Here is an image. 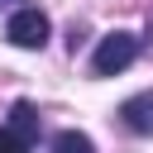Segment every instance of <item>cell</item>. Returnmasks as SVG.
<instances>
[{"instance_id": "6da1fadb", "label": "cell", "mask_w": 153, "mask_h": 153, "mask_svg": "<svg viewBox=\"0 0 153 153\" xmlns=\"http://www.w3.org/2000/svg\"><path fill=\"white\" fill-rule=\"evenodd\" d=\"M134 57H139V38L124 33V29H115V33H105V38L96 43V53H91V72H96V76H120Z\"/></svg>"}, {"instance_id": "3957f363", "label": "cell", "mask_w": 153, "mask_h": 153, "mask_svg": "<svg viewBox=\"0 0 153 153\" xmlns=\"http://www.w3.org/2000/svg\"><path fill=\"white\" fill-rule=\"evenodd\" d=\"M120 120H124V129H134V134H153V91L129 96V100L120 105Z\"/></svg>"}, {"instance_id": "7a4b0ae2", "label": "cell", "mask_w": 153, "mask_h": 153, "mask_svg": "<svg viewBox=\"0 0 153 153\" xmlns=\"http://www.w3.org/2000/svg\"><path fill=\"white\" fill-rule=\"evenodd\" d=\"M48 33H53V24H48V14L33 10V5H19V10L10 14V24H5V38H10L14 48H43Z\"/></svg>"}, {"instance_id": "8992f818", "label": "cell", "mask_w": 153, "mask_h": 153, "mask_svg": "<svg viewBox=\"0 0 153 153\" xmlns=\"http://www.w3.org/2000/svg\"><path fill=\"white\" fill-rule=\"evenodd\" d=\"M29 148H33V143H29V139H24V134H14V129H10V124H5V129H0V153H29Z\"/></svg>"}, {"instance_id": "52a82bcc", "label": "cell", "mask_w": 153, "mask_h": 153, "mask_svg": "<svg viewBox=\"0 0 153 153\" xmlns=\"http://www.w3.org/2000/svg\"><path fill=\"white\" fill-rule=\"evenodd\" d=\"M10 5H19V0H0V10H10Z\"/></svg>"}, {"instance_id": "ba28073f", "label": "cell", "mask_w": 153, "mask_h": 153, "mask_svg": "<svg viewBox=\"0 0 153 153\" xmlns=\"http://www.w3.org/2000/svg\"><path fill=\"white\" fill-rule=\"evenodd\" d=\"M148 33H153V24H148Z\"/></svg>"}, {"instance_id": "5b68a950", "label": "cell", "mask_w": 153, "mask_h": 153, "mask_svg": "<svg viewBox=\"0 0 153 153\" xmlns=\"http://www.w3.org/2000/svg\"><path fill=\"white\" fill-rule=\"evenodd\" d=\"M53 153H96V143H91L86 134H76V129H62V134L53 139Z\"/></svg>"}, {"instance_id": "277c9868", "label": "cell", "mask_w": 153, "mask_h": 153, "mask_svg": "<svg viewBox=\"0 0 153 153\" xmlns=\"http://www.w3.org/2000/svg\"><path fill=\"white\" fill-rule=\"evenodd\" d=\"M10 129L33 143V139H38V105H33V100H14V105H10Z\"/></svg>"}]
</instances>
